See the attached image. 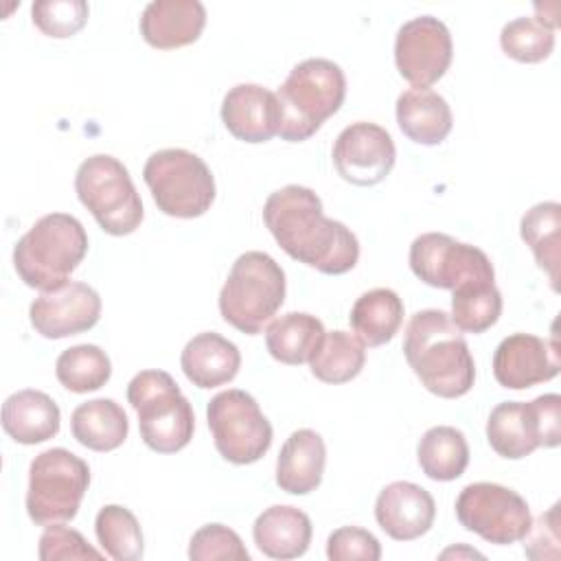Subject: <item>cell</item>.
<instances>
[{"mask_svg": "<svg viewBox=\"0 0 561 561\" xmlns=\"http://www.w3.org/2000/svg\"><path fill=\"white\" fill-rule=\"evenodd\" d=\"M127 401L138 414L142 443L158 454L184 449L195 430V414L175 379L164 370H140L127 386Z\"/></svg>", "mask_w": 561, "mask_h": 561, "instance_id": "cell-6", "label": "cell"}, {"mask_svg": "<svg viewBox=\"0 0 561 561\" xmlns=\"http://www.w3.org/2000/svg\"><path fill=\"white\" fill-rule=\"evenodd\" d=\"M206 9L199 0H153L140 15L142 39L160 50H173L199 39Z\"/></svg>", "mask_w": 561, "mask_h": 561, "instance_id": "cell-20", "label": "cell"}, {"mask_svg": "<svg viewBox=\"0 0 561 561\" xmlns=\"http://www.w3.org/2000/svg\"><path fill=\"white\" fill-rule=\"evenodd\" d=\"M397 160L392 136L377 123L357 121L340 131L333 145L337 175L355 186H375L386 180Z\"/></svg>", "mask_w": 561, "mask_h": 561, "instance_id": "cell-15", "label": "cell"}, {"mask_svg": "<svg viewBox=\"0 0 561 561\" xmlns=\"http://www.w3.org/2000/svg\"><path fill=\"white\" fill-rule=\"evenodd\" d=\"M94 533L103 552L116 561L142 559L145 543L136 515L121 504H105L94 519Z\"/></svg>", "mask_w": 561, "mask_h": 561, "instance_id": "cell-33", "label": "cell"}, {"mask_svg": "<svg viewBox=\"0 0 561 561\" xmlns=\"http://www.w3.org/2000/svg\"><path fill=\"white\" fill-rule=\"evenodd\" d=\"M456 517L460 526L495 546L519 541L533 522L526 500L495 482L467 484L456 497Z\"/></svg>", "mask_w": 561, "mask_h": 561, "instance_id": "cell-12", "label": "cell"}, {"mask_svg": "<svg viewBox=\"0 0 561 561\" xmlns=\"http://www.w3.org/2000/svg\"><path fill=\"white\" fill-rule=\"evenodd\" d=\"M90 486V467L77 454L53 447L37 454L28 467L26 513L37 526L66 524L79 513Z\"/></svg>", "mask_w": 561, "mask_h": 561, "instance_id": "cell-8", "label": "cell"}, {"mask_svg": "<svg viewBox=\"0 0 561 561\" xmlns=\"http://www.w3.org/2000/svg\"><path fill=\"white\" fill-rule=\"evenodd\" d=\"M188 559L191 561H248L250 552L245 550L241 537L224 526V524H206L193 533L188 543Z\"/></svg>", "mask_w": 561, "mask_h": 561, "instance_id": "cell-37", "label": "cell"}, {"mask_svg": "<svg viewBox=\"0 0 561 561\" xmlns=\"http://www.w3.org/2000/svg\"><path fill=\"white\" fill-rule=\"evenodd\" d=\"M454 44L449 28L434 15H419L401 24L394 39L399 75L414 88H430L449 68Z\"/></svg>", "mask_w": 561, "mask_h": 561, "instance_id": "cell-14", "label": "cell"}, {"mask_svg": "<svg viewBox=\"0 0 561 561\" xmlns=\"http://www.w3.org/2000/svg\"><path fill=\"white\" fill-rule=\"evenodd\" d=\"M327 557L331 561H379L381 546L373 533L359 526H342L329 535Z\"/></svg>", "mask_w": 561, "mask_h": 561, "instance_id": "cell-39", "label": "cell"}, {"mask_svg": "<svg viewBox=\"0 0 561 561\" xmlns=\"http://www.w3.org/2000/svg\"><path fill=\"white\" fill-rule=\"evenodd\" d=\"M90 7L83 0H39L33 2V24L48 37H72L88 22Z\"/></svg>", "mask_w": 561, "mask_h": 561, "instance_id": "cell-36", "label": "cell"}, {"mask_svg": "<svg viewBox=\"0 0 561 561\" xmlns=\"http://www.w3.org/2000/svg\"><path fill=\"white\" fill-rule=\"evenodd\" d=\"M346 96L344 70L331 59L311 57L291 68L278 88V136L287 142L309 140Z\"/></svg>", "mask_w": 561, "mask_h": 561, "instance_id": "cell-4", "label": "cell"}, {"mask_svg": "<svg viewBox=\"0 0 561 561\" xmlns=\"http://www.w3.org/2000/svg\"><path fill=\"white\" fill-rule=\"evenodd\" d=\"M101 318V296L81 280L42 291L28 307L31 327L46 340H61L90 331Z\"/></svg>", "mask_w": 561, "mask_h": 561, "instance_id": "cell-16", "label": "cell"}, {"mask_svg": "<svg viewBox=\"0 0 561 561\" xmlns=\"http://www.w3.org/2000/svg\"><path fill=\"white\" fill-rule=\"evenodd\" d=\"M221 121L237 140L267 142L278 134V99L259 83H237L221 101Z\"/></svg>", "mask_w": 561, "mask_h": 561, "instance_id": "cell-19", "label": "cell"}, {"mask_svg": "<svg viewBox=\"0 0 561 561\" xmlns=\"http://www.w3.org/2000/svg\"><path fill=\"white\" fill-rule=\"evenodd\" d=\"M416 458L427 478L449 482L465 473L469 465V445L460 430L451 425H436L421 436Z\"/></svg>", "mask_w": 561, "mask_h": 561, "instance_id": "cell-29", "label": "cell"}, {"mask_svg": "<svg viewBox=\"0 0 561 561\" xmlns=\"http://www.w3.org/2000/svg\"><path fill=\"white\" fill-rule=\"evenodd\" d=\"M502 313V294L493 283H467L451 294V322L462 333H484Z\"/></svg>", "mask_w": 561, "mask_h": 561, "instance_id": "cell-34", "label": "cell"}, {"mask_svg": "<svg viewBox=\"0 0 561 561\" xmlns=\"http://www.w3.org/2000/svg\"><path fill=\"white\" fill-rule=\"evenodd\" d=\"M500 46L515 61L539 64L554 48V31L537 18H515L502 26Z\"/></svg>", "mask_w": 561, "mask_h": 561, "instance_id": "cell-35", "label": "cell"}, {"mask_svg": "<svg viewBox=\"0 0 561 561\" xmlns=\"http://www.w3.org/2000/svg\"><path fill=\"white\" fill-rule=\"evenodd\" d=\"M559 344L530 333L504 337L493 353V375L502 388L526 390L559 375Z\"/></svg>", "mask_w": 561, "mask_h": 561, "instance_id": "cell-17", "label": "cell"}, {"mask_svg": "<svg viewBox=\"0 0 561 561\" xmlns=\"http://www.w3.org/2000/svg\"><path fill=\"white\" fill-rule=\"evenodd\" d=\"M366 364V348L348 331L324 333L322 344L309 359L311 375L324 383H346L355 379Z\"/></svg>", "mask_w": 561, "mask_h": 561, "instance_id": "cell-31", "label": "cell"}, {"mask_svg": "<svg viewBox=\"0 0 561 561\" xmlns=\"http://www.w3.org/2000/svg\"><path fill=\"white\" fill-rule=\"evenodd\" d=\"M42 561H59V559H103V552L92 548L85 537L68 528L64 524H50L39 537V550Z\"/></svg>", "mask_w": 561, "mask_h": 561, "instance_id": "cell-38", "label": "cell"}, {"mask_svg": "<svg viewBox=\"0 0 561 561\" xmlns=\"http://www.w3.org/2000/svg\"><path fill=\"white\" fill-rule=\"evenodd\" d=\"M327 447L318 432L296 430L283 443L276 458V484L291 495H307L322 482Z\"/></svg>", "mask_w": 561, "mask_h": 561, "instance_id": "cell-21", "label": "cell"}, {"mask_svg": "<svg viewBox=\"0 0 561 561\" xmlns=\"http://www.w3.org/2000/svg\"><path fill=\"white\" fill-rule=\"evenodd\" d=\"M85 254L88 234L81 221L66 213H48L18 239L13 265L26 287L50 291L68 283Z\"/></svg>", "mask_w": 561, "mask_h": 561, "instance_id": "cell-3", "label": "cell"}, {"mask_svg": "<svg viewBox=\"0 0 561 561\" xmlns=\"http://www.w3.org/2000/svg\"><path fill=\"white\" fill-rule=\"evenodd\" d=\"M285 300V272L265 252L237 256L219 291V313L237 331L256 335Z\"/></svg>", "mask_w": 561, "mask_h": 561, "instance_id": "cell-5", "label": "cell"}, {"mask_svg": "<svg viewBox=\"0 0 561 561\" xmlns=\"http://www.w3.org/2000/svg\"><path fill=\"white\" fill-rule=\"evenodd\" d=\"M403 355L419 381L436 397L458 399L473 388L476 364L462 331L440 309L416 311L403 337Z\"/></svg>", "mask_w": 561, "mask_h": 561, "instance_id": "cell-2", "label": "cell"}, {"mask_svg": "<svg viewBox=\"0 0 561 561\" xmlns=\"http://www.w3.org/2000/svg\"><path fill=\"white\" fill-rule=\"evenodd\" d=\"M410 267L425 285L451 291L467 283L495 280L493 263L480 248L443 232H425L412 241Z\"/></svg>", "mask_w": 561, "mask_h": 561, "instance_id": "cell-13", "label": "cell"}, {"mask_svg": "<svg viewBox=\"0 0 561 561\" xmlns=\"http://www.w3.org/2000/svg\"><path fill=\"white\" fill-rule=\"evenodd\" d=\"M324 333V324L316 316L289 311L267 324L265 346L276 362L300 366L316 355Z\"/></svg>", "mask_w": 561, "mask_h": 561, "instance_id": "cell-26", "label": "cell"}, {"mask_svg": "<svg viewBox=\"0 0 561 561\" xmlns=\"http://www.w3.org/2000/svg\"><path fill=\"white\" fill-rule=\"evenodd\" d=\"M491 449L508 460L530 456L537 447L561 443V397L541 394L533 401H502L486 421Z\"/></svg>", "mask_w": 561, "mask_h": 561, "instance_id": "cell-10", "label": "cell"}, {"mask_svg": "<svg viewBox=\"0 0 561 561\" xmlns=\"http://www.w3.org/2000/svg\"><path fill=\"white\" fill-rule=\"evenodd\" d=\"M436 517V502L423 486L397 480L386 484L375 502L379 528L394 541H412L425 535Z\"/></svg>", "mask_w": 561, "mask_h": 561, "instance_id": "cell-18", "label": "cell"}, {"mask_svg": "<svg viewBox=\"0 0 561 561\" xmlns=\"http://www.w3.org/2000/svg\"><path fill=\"white\" fill-rule=\"evenodd\" d=\"M70 430L79 445L92 451H112L125 443L129 421L114 399H92L75 408Z\"/></svg>", "mask_w": 561, "mask_h": 561, "instance_id": "cell-27", "label": "cell"}, {"mask_svg": "<svg viewBox=\"0 0 561 561\" xmlns=\"http://www.w3.org/2000/svg\"><path fill=\"white\" fill-rule=\"evenodd\" d=\"M561 206L557 202H539L528 208L519 221V234L533 250L537 265L548 274L552 289H559V237Z\"/></svg>", "mask_w": 561, "mask_h": 561, "instance_id": "cell-30", "label": "cell"}, {"mask_svg": "<svg viewBox=\"0 0 561 561\" xmlns=\"http://www.w3.org/2000/svg\"><path fill=\"white\" fill-rule=\"evenodd\" d=\"M180 366L193 386L217 388L237 377L241 368V353L237 344L224 335L204 331L186 342Z\"/></svg>", "mask_w": 561, "mask_h": 561, "instance_id": "cell-23", "label": "cell"}, {"mask_svg": "<svg viewBox=\"0 0 561 561\" xmlns=\"http://www.w3.org/2000/svg\"><path fill=\"white\" fill-rule=\"evenodd\" d=\"M522 539L528 559H559V504H552L530 522V528Z\"/></svg>", "mask_w": 561, "mask_h": 561, "instance_id": "cell-40", "label": "cell"}, {"mask_svg": "<svg viewBox=\"0 0 561 561\" xmlns=\"http://www.w3.org/2000/svg\"><path fill=\"white\" fill-rule=\"evenodd\" d=\"M311 519L305 511L287 504L265 508L252 526L256 548L270 559H298L311 543Z\"/></svg>", "mask_w": 561, "mask_h": 561, "instance_id": "cell-22", "label": "cell"}, {"mask_svg": "<svg viewBox=\"0 0 561 561\" xmlns=\"http://www.w3.org/2000/svg\"><path fill=\"white\" fill-rule=\"evenodd\" d=\"M397 125L419 145H440L454 125L447 101L430 88H410L397 99Z\"/></svg>", "mask_w": 561, "mask_h": 561, "instance_id": "cell-25", "label": "cell"}, {"mask_svg": "<svg viewBox=\"0 0 561 561\" xmlns=\"http://www.w3.org/2000/svg\"><path fill=\"white\" fill-rule=\"evenodd\" d=\"M79 202L112 237L131 234L142 221V202L127 167L107 153L85 158L75 175Z\"/></svg>", "mask_w": 561, "mask_h": 561, "instance_id": "cell-7", "label": "cell"}, {"mask_svg": "<svg viewBox=\"0 0 561 561\" xmlns=\"http://www.w3.org/2000/svg\"><path fill=\"white\" fill-rule=\"evenodd\" d=\"M263 221L291 259L322 274H346L359 259L355 232L327 217L322 199L307 186L287 184L274 191L265 199Z\"/></svg>", "mask_w": 561, "mask_h": 561, "instance_id": "cell-1", "label": "cell"}, {"mask_svg": "<svg viewBox=\"0 0 561 561\" xmlns=\"http://www.w3.org/2000/svg\"><path fill=\"white\" fill-rule=\"evenodd\" d=\"M59 405L42 390H18L2 403V427L20 445H37L57 436Z\"/></svg>", "mask_w": 561, "mask_h": 561, "instance_id": "cell-24", "label": "cell"}, {"mask_svg": "<svg viewBox=\"0 0 561 561\" xmlns=\"http://www.w3.org/2000/svg\"><path fill=\"white\" fill-rule=\"evenodd\" d=\"M151 197L169 217H202L215 202V178L208 164L186 149H160L142 169Z\"/></svg>", "mask_w": 561, "mask_h": 561, "instance_id": "cell-9", "label": "cell"}, {"mask_svg": "<svg viewBox=\"0 0 561 561\" xmlns=\"http://www.w3.org/2000/svg\"><path fill=\"white\" fill-rule=\"evenodd\" d=\"M206 419L215 449L232 465H252L272 445V425L245 390L230 388L215 394L206 405Z\"/></svg>", "mask_w": 561, "mask_h": 561, "instance_id": "cell-11", "label": "cell"}, {"mask_svg": "<svg viewBox=\"0 0 561 561\" xmlns=\"http://www.w3.org/2000/svg\"><path fill=\"white\" fill-rule=\"evenodd\" d=\"M57 381L77 394L103 388L112 377V362L96 344H77L66 348L55 362Z\"/></svg>", "mask_w": 561, "mask_h": 561, "instance_id": "cell-32", "label": "cell"}, {"mask_svg": "<svg viewBox=\"0 0 561 561\" xmlns=\"http://www.w3.org/2000/svg\"><path fill=\"white\" fill-rule=\"evenodd\" d=\"M348 320L364 346H381L397 335L403 322V302L397 291L375 287L355 300Z\"/></svg>", "mask_w": 561, "mask_h": 561, "instance_id": "cell-28", "label": "cell"}]
</instances>
